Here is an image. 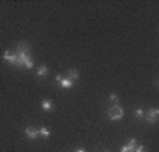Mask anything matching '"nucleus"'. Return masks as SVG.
I'll return each mask as SVG.
<instances>
[{
  "mask_svg": "<svg viewBox=\"0 0 159 152\" xmlns=\"http://www.w3.org/2000/svg\"><path fill=\"white\" fill-rule=\"evenodd\" d=\"M48 72H49V69L47 68V66H45V65H41L38 69H37L35 75L38 76V78H45V76H48Z\"/></svg>",
  "mask_w": 159,
  "mask_h": 152,
  "instance_id": "5",
  "label": "nucleus"
},
{
  "mask_svg": "<svg viewBox=\"0 0 159 152\" xmlns=\"http://www.w3.org/2000/svg\"><path fill=\"white\" fill-rule=\"evenodd\" d=\"M25 137L28 140H37L39 137V132H38V128L35 127H27L25 128Z\"/></svg>",
  "mask_w": 159,
  "mask_h": 152,
  "instance_id": "4",
  "label": "nucleus"
},
{
  "mask_svg": "<svg viewBox=\"0 0 159 152\" xmlns=\"http://www.w3.org/2000/svg\"><path fill=\"white\" fill-rule=\"evenodd\" d=\"M41 108L44 111H51L52 108H54V104H52L51 100H47V99H45V100L41 101Z\"/></svg>",
  "mask_w": 159,
  "mask_h": 152,
  "instance_id": "6",
  "label": "nucleus"
},
{
  "mask_svg": "<svg viewBox=\"0 0 159 152\" xmlns=\"http://www.w3.org/2000/svg\"><path fill=\"white\" fill-rule=\"evenodd\" d=\"M38 132H39V137L44 138V140L49 138V135H51V132H49V130L47 128V127H41V128H38Z\"/></svg>",
  "mask_w": 159,
  "mask_h": 152,
  "instance_id": "9",
  "label": "nucleus"
},
{
  "mask_svg": "<svg viewBox=\"0 0 159 152\" xmlns=\"http://www.w3.org/2000/svg\"><path fill=\"white\" fill-rule=\"evenodd\" d=\"M107 116H108V118H110L111 121H118V120L123 118L124 111L118 104H114V106H111V107H108Z\"/></svg>",
  "mask_w": 159,
  "mask_h": 152,
  "instance_id": "1",
  "label": "nucleus"
},
{
  "mask_svg": "<svg viewBox=\"0 0 159 152\" xmlns=\"http://www.w3.org/2000/svg\"><path fill=\"white\" fill-rule=\"evenodd\" d=\"M75 152H86V151H84V149L83 148H78V149H76V151Z\"/></svg>",
  "mask_w": 159,
  "mask_h": 152,
  "instance_id": "15",
  "label": "nucleus"
},
{
  "mask_svg": "<svg viewBox=\"0 0 159 152\" xmlns=\"http://www.w3.org/2000/svg\"><path fill=\"white\" fill-rule=\"evenodd\" d=\"M120 152H128V151H127V148H125V145H124V146H121Z\"/></svg>",
  "mask_w": 159,
  "mask_h": 152,
  "instance_id": "14",
  "label": "nucleus"
},
{
  "mask_svg": "<svg viewBox=\"0 0 159 152\" xmlns=\"http://www.w3.org/2000/svg\"><path fill=\"white\" fill-rule=\"evenodd\" d=\"M55 81L59 83V86L61 87H63V89H70V87L73 86V82L70 81V79H68V78H62L61 75H58L57 78H55Z\"/></svg>",
  "mask_w": 159,
  "mask_h": 152,
  "instance_id": "3",
  "label": "nucleus"
},
{
  "mask_svg": "<svg viewBox=\"0 0 159 152\" xmlns=\"http://www.w3.org/2000/svg\"><path fill=\"white\" fill-rule=\"evenodd\" d=\"M134 152H145V146L144 145H137Z\"/></svg>",
  "mask_w": 159,
  "mask_h": 152,
  "instance_id": "13",
  "label": "nucleus"
},
{
  "mask_svg": "<svg viewBox=\"0 0 159 152\" xmlns=\"http://www.w3.org/2000/svg\"><path fill=\"white\" fill-rule=\"evenodd\" d=\"M158 116H159V110L153 107V108H149V110L145 113L144 118L147 120L148 124H155V122L158 121Z\"/></svg>",
  "mask_w": 159,
  "mask_h": 152,
  "instance_id": "2",
  "label": "nucleus"
},
{
  "mask_svg": "<svg viewBox=\"0 0 159 152\" xmlns=\"http://www.w3.org/2000/svg\"><path fill=\"white\" fill-rule=\"evenodd\" d=\"M106 152H108V151H106Z\"/></svg>",
  "mask_w": 159,
  "mask_h": 152,
  "instance_id": "16",
  "label": "nucleus"
},
{
  "mask_svg": "<svg viewBox=\"0 0 159 152\" xmlns=\"http://www.w3.org/2000/svg\"><path fill=\"white\" fill-rule=\"evenodd\" d=\"M16 51H18V52H30V47H28L27 42H20L17 45V48H16Z\"/></svg>",
  "mask_w": 159,
  "mask_h": 152,
  "instance_id": "10",
  "label": "nucleus"
},
{
  "mask_svg": "<svg viewBox=\"0 0 159 152\" xmlns=\"http://www.w3.org/2000/svg\"><path fill=\"white\" fill-rule=\"evenodd\" d=\"M66 78L70 79V81H72L73 83H75V82L79 79V73H78V71H76V69H69V71H68V76H66Z\"/></svg>",
  "mask_w": 159,
  "mask_h": 152,
  "instance_id": "7",
  "label": "nucleus"
},
{
  "mask_svg": "<svg viewBox=\"0 0 159 152\" xmlns=\"http://www.w3.org/2000/svg\"><path fill=\"white\" fill-rule=\"evenodd\" d=\"M110 100L113 101L114 104H118V96L114 94V93H113V94H110Z\"/></svg>",
  "mask_w": 159,
  "mask_h": 152,
  "instance_id": "12",
  "label": "nucleus"
},
{
  "mask_svg": "<svg viewBox=\"0 0 159 152\" xmlns=\"http://www.w3.org/2000/svg\"><path fill=\"white\" fill-rule=\"evenodd\" d=\"M135 117L138 120H141V118H144V116H145V111L142 110V108H138V110H135Z\"/></svg>",
  "mask_w": 159,
  "mask_h": 152,
  "instance_id": "11",
  "label": "nucleus"
},
{
  "mask_svg": "<svg viewBox=\"0 0 159 152\" xmlns=\"http://www.w3.org/2000/svg\"><path fill=\"white\" fill-rule=\"evenodd\" d=\"M125 148L128 152H134L135 148H137V140H135V138H131V140L128 141V144L125 145Z\"/></svg>",
  "mask_w": 159,
  "mask_h": 152,
  "instance_id": "8",
  "label": "nucleus"
}]
</instances>
